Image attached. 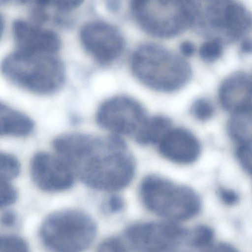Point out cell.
Instances as JSON below:
<instances>
[{"instance_id": "6da1fadb", "label": "cell", "mask_w": 252, "mask_h": 252, "mask_svg": "<svg viewBox=\"0 0 252 252\" xmlns=\"http://www.w3.org/2000/svg\"><path fill=\"white\" fill-rule=\"evenodd\" d=\"M87 186L106 191L127 186L135 171L134 158L119 136L94 138L85 134L64 158Z\"/></svg>"}, {"instance_id": "7a4b0ae2", "label": "cell", "mask_w": 252, "mask_h": 252, "mask_svg": "<svg viewBox=\"0 0 252 252\" xmlns=\"http://www.w3.org/2000/svg\"><path fill=\"white\" fill-rule=\"evenodd\" d=\"M131 71L147 87L163 93L179 90L190 80L192 71L183 58L160 45L146 43L137 47L130 60Z\"/></svg>"}, {"instance_id": "3957f363", "label": "cell", "mask_w": 252, "mask_h": 252, "mask_svg": "<svg viewBox=\"0 0 252 252\" xmlns=\"http://www.w3.org/2000/svg\"><path fill=\"white\" fill-rule=\"evenodd\" d=\"M1 67L8 80L38 94H47L55 92L64 80L63 63L53 54L30 53L17 50L4 58Z\"/></svg>"}, {"instance_id": "277c9868", "label": "cell", "mask_w": 252, "mask_h": 252, "mask_svg": "<svg viewBox=\"0 0 252 252\" xmlns=\"http://www.w3.org/2000/svg\"><path fill=\"white\" fill-rule=\"evenodd\" d=\"M252 27L251 14L235 0H194L191 28L200 34L233 41Z\"/></svg>"}, {"instance_id": "5b68a950", "label": "cell", "mask_w": 252, "mask_h": 252, "mask_svg": "<svg viewBox=\"0 0 252 252\" xmlns=\"http://www.w3.org/2000/svg\"><path fill=\"white\" fill-rule=\"evenodd\" d=\"M140 192L144 205L150 211L171 220L190 219L201 208L200 197L193 189L158 175L145 177Z\"/></svg>"}, {"instance_id": "8992f818", "label": "cell", "mask_w": 252, "mask_h": 252, "mask_svg": "<svg viewBox=\"0 0 252 252\" xmlns=\"http://www.w3.org/2000/svg\"><path fill=\"white\" fill-rule=\"evenodd\" d=\"M194 0H131L132 14L147 34L171 38L191 27Z\"/></svg>"}, {"instance_id": "52a82bcc", "label": "cell", "mask_w": 252, "mask_h": 252, "mask_svg": "<svg viewBox=\"0 0 252 252\" xmlns=\"http://www.w3.org/2000/svg\"><path fill=\"white\" fill-rule=\"evenodd\" d=\"M96 226L91 217L76 209H64L49 215L40 228L44 245L52 251L81 252L93 243Z\"/></svg>"}, {"instance_id": "ba28073f", "label": "cell", "mask_w": 252, "mask_h": 252, "mask_svg": "<svg viewBox=\"0 0 252 252\" xmlns=\"http://www.w3.org/2000/svg\"><path fill=\"white\" fill-rule=\"evenodd\" d=\"M189 234L174 223L147 222L130 226L122 238L128 252H171L187 246Z\"/></svg>"}, {"instance_id": "9c48e42d", "label": "cell", "mask_w": 252, "mask_h": 252, "mask_svg": "<svg viewBox=\"0 0 252 252\" xmlns=\"http://www.w3.org/2000/svg\"><path fill=\"white\" fill-rule=\"evenodd\" d=\"M148 117L139 101L120 95L104 101L98 109L96 119L101 127L113 134L134 136Z\"/></svg>"}, {"instance_id": "30bf717a", "label": "cell", "mask_w": 252, "mask_h": 252, "mask_svg": "<svg viewBox=\"0 0 252 252\" xmlns=\"http://www.w3.org/2000/svg\"><path fill=\"white\" fill-rule=\"evenodd\" d=\"M81 42L87 51L98 62L110 63L122 54L124 38L114 26L102 21L85 24L80 32Z\"/></svg>"}, {"instance_id": "8fae6325", "label": "cell", "mask_w": 252, "mask_h": 252, "mask_svg": "<svg viewBox=\"0 0 252 252\" xmlns=\"http://www.w3.org/2000/svg\"><path fill=\"white\" fill-rule=\"evenodd\" d=\"M32 178L41 189L60 191L70 188L74 183V174L69 165L61 157L39 152L32 157L30 165Z\"/></svg>"}, {"instance_id": "7c38bea8", "label": "cell", "mask_w": 252, "mask_h": 252, "mask_svg": "<svg viewBox=\"0 0 252 252\" xmlns=\"http://www.w3.org/2000/svg\"><path fill=\"white\" fill-rule=\"evenodd\" d=\"M13 33L18 50L36 54H54L60 49L61 41L51 30L24 20H16Z\"/></svg>"}, {"instance_id": "4fadbf2b", "label": "cell", "mask_w": 252, "mask_h": 252, "mask_svg": "<svg viewBox=\"0 0 252 252\" xmlns=\"http://www.w3.org/2000/svg\"><path fill=\"white\" fill-rule=\"evenodd\" d=\"M160 154L172 162L188 164L195 161L201 153L200 144L188 129L171 128L158 143Z\"/></svg>"}, {"instance_id": "5bb4252c", "label": "cell", "mask_w": 252, "mask_h": 252, "mask_svg": "<svg viewBox=\"0 0 252 252\" xmlns=\"http://www.w3.org/2000/svg\"><path fill=\"white\" fill-rule=\"evenodd\" d=\"M219 97L222 107L231 112L251 103L252 78L242 71L231 74L221 84Z\"/></svg>"}, {"instance_id": "9a60e30c", "label": "cell", "mask_w": 252, "mask_h": 252, "mask_svg": "<svg viewBox=\"0 0 252 252\" xmlns=\"http://www.w3.org/2000/svg\"><path fill=\"white\" fill-rule=\"evenodd\" d=\"M33 123L24 114L1 103L0 132L1 135L23 136L31 132Z\"/></svg>"}, {"instance_id": "2e32d148", "label": "cell", "mask_w": 252, "mask_h": 252, "mask_svg": "<svg viewBox=\"0 0 252 252\" xmlns=\"http://www.w3.org/2000/svg\"><path fill=\"white\" fill-rule=\"evenodd\" d=\"M232 113L227 126L229 135L241 144H252V102Z\"/></svg>"}, {"instance_id": "e0dca14e", "label": "cell", "mask_w": 252, "mask_h": 252, "mask_svg": "<svg viewBox=\"0 0 252 252\" xmlns=\"http://www.w3.org/2000/svg\"><path fill=\"white\" fill-rule=\"evenodd\" d=\"M171 128V121L168 117L155 115L147 118L134 137L141 145L158 144Z\"/></svg>"}, {"instance_id": "ac0fdd59", "label": "cell", "mask_w": 252, "mask_h": 252, "mask_svg": "<svg viewBox=\"0 0 252 252\" xmlns=\"http://www.w3.org/2000/svg\"><path fill=\"white\" fill-rule=\"evenodd\" d=\"M214 233L210 227L199 225L189 230L187 246L190 248L208 251L213 244Z\"/></svg>"}, {"instance_id": "d6986e66", "label": "cell", "mask_w": 252, "mask_h": 252, "mask_svg": "<svg viewBox=\"0 0 252 252\" xmlns=\"http://www.w3.org/2000/svg\"><path fill=\"white\" fill-rule=\"evenodd\" d=\"M0 180L9 181L19 174L20 165L18 160L13 155L1 153L0 155Z\"/></svg>"}, {"instance_id": "ffe728a7", "label": "cell", "mask_w": 252, "mask_h": 252, "mask_svg": "<svg viewBox=\"0 0 252 252\" xmlns=\"http://www.w3.org/2000/svg\"><path fill=\"white\" fill-rule=\"evenodd\" d=\"M222 52V42L217 38H211L204 42L199 50L200 58L208 63L217 61L221 56Z\"/></svg>"}, {"instance_id": "44dd1931", "label": "cell", "mask_w": 252, "mask_h": 252, "mask_svg": "<svg viewBox=\"0 0 252 252\" xmlns=\"http://www.w3.org/2000/svg\"><path fill=\"white\" fill-rule=\"evenodd\" d=\"M190 112L196 119L206 121L210 119L213 116L214 107L209 99L199 98L192 103Z\"/></svg>"}, {"instance_id": "7402d4cb", "label": "cell", "mask_w": 252, "mask_h": 252, "mask_svg": "<svg viewBox=\"0 0 252 252\" xmlns=\"http://www.w3.org/2000/svg\"><path fill=\"white\" fill-rule=\"evenodd\" d=\"M28 246L22 238L12 235H4L0 239V252H27Z\"/></svg>"}, {"instance_id": "603a6c76", "label": "cell", "mask_w": 252, "mask_h": 252, "mask_svg": "<svg viewBox=\"0 0 252 252\" xmlns=\"http://www.w3.org/2000/svg\"><path fill=\"white\" fill-rule=\"evenodd\" d=\"M17 197L16 190L9 181L0 180V207H5L12 204L16 200Z\"/></svg>"}, {"instance_id": "cb8c5ba5", "label": "cell", "mask_w": 252, "mask_h": 252, "mask_svg": "<svg viewBox=\"0 0 252 252\" xmlns=\"http://www.w3.org/2000/svg\"><path fill=\"white\" fill-rule=\"evenodd\" d=\"M236 156L242 167L252 175V146L241 144L236 150Z\"/></svg>"}, {"instance_id": "d4e9b609", "label": "cell", "mask_w": 252, "mask_h": 252, "mask_svg": "<svg viewBox=\"0 0 252 252\" xmlns=\"http://www.w3.org/2000/svg\"><path fill=\"white\" fill-rule=\"evenodd\" d=\"M98 251L125 252L128 250L122 238L112 237L103 241L98 246Z\"/></svg>"}, {"instance_id": "484cf974", "label": "cell", "mask_w": 252, "mask_h": 252, "mask_svg": "<svg viewBox=\"0 0 252 252\" xmlns=\"http://www.w3.org/2000/svg\"><path fill=\"white\" fill-rule=\"evenodd\" d=\"M125 205L123 198L119 195L112 194L103 202L102 208L105 213L113 214L120 212Z\"/></svg>"}, {"instance_id": "4316f807", "label": "cell", "mask_w": 252, "mask_h": 252, "mask_svg": "<svg viewBox=\"0 0 252 252\" xmlns=\"http://www.w3.org/2000/svg\"><path fill=\"white\" fill-rule=\"evenodd\" d=\"M49 3H51L61 10H69L78 7L84 0H48Z\"/></svg>"}, {"instance_id": "83f0119b", "label": "cell", "mask_w": 252, "mask_h": 252, "mask_svg": "<svg viewBox=\"0 0 252 252\" xmlns=\"http://www.w3.org/2000/svg\"><path fill=\"white\" fill-rule=\"evenodd\" d=\"M220 196L222 201L227 205H234L238 201L237 193L231 189H221L220 191Z\"/></svg>"}, {"instance_id": "f1b7e54d", "label": "cell", "mask_w": 252, "mask_h": 252, "mask_svg": "<svg viewBox=\"0 0 252 252\" xmlns=\"http://www.w3.org/2000/svg\"><path fill=\"white\" fill-rule=\"evenodd\" d=\"M16 220L15 213L11 210L4 211L1 215L0 221L5 227H10L14 225Z\"/></svg>"}, {"instance_id": "f546056e", "label": "cell", "mask_w": 252, "mask_h": 252, "mask_svg": "<svg viewBox=\"0 0 252 252\" xmlns=\"http://www.w3.org/2000/svg\"><path fill=\"white\" fill-rule=\"evenodd\" d=\"M179 49L183 56L186 57H190L194 54L195 47L191 41L185 40L180 44Z\"/></svg>"}, {"instance_id": "4dcf8cb0", "label": "cell", "mask_w": 252, "mask_h": 252, "mask_svg": "<svg viewBox=\"0 0 252 252\" xmlns=\"http://www.w3.org/2000/svg\"><path fill=\"white\" fill-rule=\"evenodd\" d=\"M208 251L212 252H235L236 250L231 245L225 243L213 244Z\"/></svg>"}, {"instance_id": "1f68e13d", "label": "cell", "mask_w": 252, "mask_h": 252, "mask_svg": "<svg viewBox=\"0 0 252 252\" xmlns=\"http://www.w3.org/2000/svg\"><path fill=\"white\" fill-rule=\"evenodd\" d=\"M240 50L243 54L252 53V39L248 38L244 39L241 42Z\"/></svg>"}, {"instance_id": "d6a6232c", "label": "cell", "mask_w": 252, "mask_h": 252, "mask_svg": "<svg viewBox=\"0 0 252 252\" xmlns=\"http://www.w3.org/2000/svg\"><path fill=\"white\" fill-rule=\"evenodd\" d=\"M106 7L112 12L118 11L121 7V0H105Z\"/></svg>"}, {"instance_id": "836d02e7", "label": "cell", "mask_w": 252, "mask_h": 252, "mask_svg": "<svg viewBox=\"0 0 252 252\" xmlns=\"http://www.w3.org/2000/svg\"><path fill=\"white\" fill-rule=\"evenodd\" d=\"M20 2L26 3L33 4L35 7L42 8L49 4L48 0H18Z\"/></svg>"}, {"instance_id": "e575fe53", "label": "cell", "mask_w": 252, "mask_h": 252, "mask_svg": "<svg viewBox=\"0 0 252 252\" xmlns=\"http://www.w3.org/2000/svg\"><path fill=\"white\" fill-rule=\"evenodd\" d=\"M1 0V3L3 2V3H5L6 2H7L9 0Z\"/></svg>"}]
</instances>
